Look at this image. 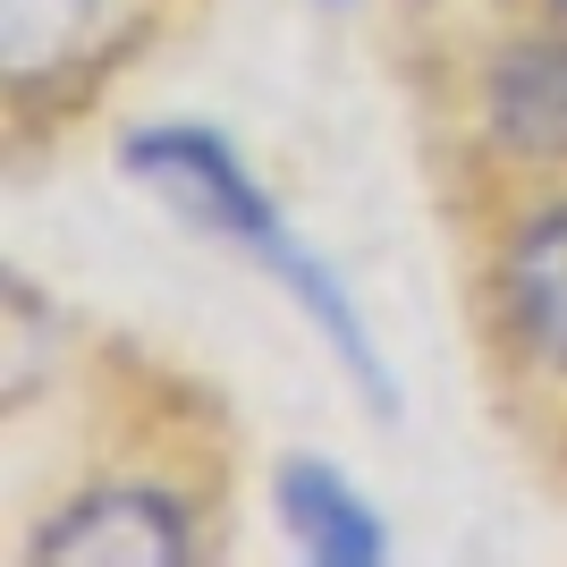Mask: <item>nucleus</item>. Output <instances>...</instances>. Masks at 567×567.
I'll return each mask as SVG.
<instances>
[{
  "label": "nucleus",
  "mask_w": 567,
  "mask_h": 567,
  "mask_svg": "<svg viewBox=\"0 0 567 567\" xmlns=\"http://www.w3.org/2000/svg\"><path fill=\"white\" fill-rule=\"evenodd\" d=\"M127 0H9V76L34 85V76L85 69V51L111 43V18Z\"/></svg>",
  "instance_id": "nucleus-6"
},
{
  "label": "nucleus",
  "mask_w": 567,
  "mask_h": 567,
  "mask_svg": "<svg viewBox=\"0 0 567 567\" xmlns=\"http://www.w3.org/2000/svg\"><path fill=\"white\" fill-rule=\"evenodd\" d=\"M499 297H508V331L517 348L567 381V195L525 213L508 255H499Z\"/></svg>",
  "instance_id": "nucleus-3"
},
{
  "label": "nucleus",
  "mask_w": 567,
  "mask_h": 567,
  "mask_svg": "<svg viewBox=\"0 0 567 567\" xmlns=\"http://www.w3.org/2000/svg\"><path fill=\"white\" fill-rule=\"evenodd\" d=\"M559 9H567V0H559Z\"/></svg>",
  "instance_id": "nucleus-8"
},
{
  "label": "nucleus",
  "mask_w": 567,
  "mask_h": 567,
  "mask_svg": "<svg viewBox=\"0 0 567 567\" xmlns=\"http://www.w3.org/2000/svg\"><path fill=\"white\" fill-rule=\"evenodd\" d=\"M483 136L517 169H567V34H525L483 69Z\"/></svg>",
  "instance_id": "nucleus-2"
},
{
  "label": "nucleus",
  "mask_w": 567,
  "mask_h": 567,
  "mask_svg": "<svg viewBox=\"0 0 567 567\" xmlns=\"http://www.w3.org/2000/svg\"><path fill=\"white\" fill-rule=\"evenodd\" d=\"M331 9H339V0H331Z\"/></svg>",
  "instance_id": "nucleus-7"
},
{
  "label": "nucleus",
  "mask_w": 567,
  "mask_h": 567,
  "mask_svg": "<svg viewBox=\"0 0 567 567\" xmlns=\"http://www.w3.org/2000/svg\"><path fill=\"white\" fill-rule=\"evenodd\" d=\"M118 162L136 169V178H153V187L178 204V213H195L213 237H229L237 255H255L271 280L306 306V322L322 339H331V355L348 364L355 381H364V399L390 415L399 406V390H390V364L373 355V339H364V322H355L348 288L322 271V255L313 246H297V237L280 229V213H271V195L255 187V169L237 162L229 144L213 136V127H144V136H127V153Z\"/></svg>",
  "instance_id": "nucleus-1"
},
{
  "label": "nucleus",
  "mask_w": 567,
  "mask_h": 567,
  "mask_svg": "<svg viewBox=\"0 0 567 567\" xmlns=\"http://www.w3.org/2000/svg\"><path fill=\"white\" fill-rule=\"evenodd\" d=\"M280 517H288V534H297V550H313L322 567H381L390 559L381 517L339 483V466H322V457H288L280 466Z\"/></svg>",
  "instance_id": "nucleus-5"
},
{
  "label": "nucleus",
  "mask_w": 567,
  "mask_h": 567,
  "mask_svg": "<svg viewBox=\"0 0 567 567\" xmlns=\"http://www.w3.org/2000/svg\"><path fill=\"white\" fill-rule=\"evenodd\" d=\"M34 559H144V567H162V559H187V517L162 492L111 483V492L76 499L60 525H43Z\"/></svg>",
  "instance_id": "nucleus-4"
}]
</instances>
